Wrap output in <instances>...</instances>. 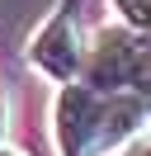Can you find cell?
<instances>
[{
    "instance_id": "5b68a950",
    "label": "cell",
    "mask_w": 151,
    "mask_h": 156,
    "mask_svg": "<svg viewBox=\"0 0 151 156\" xmlns=\"http://www.w3.org/2000/svg\"><path fill=\"white\" fill-rule=\"evenodd\" d=\"M5 128H9V99L0 95V147H5Z\"/></svg>"
},
{
    "instance_id": "7a4b0ae2",
    "label": "cell",
    "mask_w": 151,
    "mask_h": 156,
    "mask_svg": "<svg viewBox=\"0 0 151 156\" xmlns=\"http://www.w3.org/2000/svg\"><path fill=\"white\" fill-rule=\"evenodd\" d=\"M85 57H90V48H85L80 24H76V14L66 5L52 10L43 19V29L28 38V66L38 76H47L52 85H76L85 76Z\"/></svg>"
},
{
    "instance_id": "52a82bcc",
    "label": "cell",
    "mask_w": 151,
    "mask_h": 156,
    "mask_svg": "<svg viewBox=\"0 0 151 156\" xmlns=\"http://www.w3.org/2000/svg\"><path fill=\"white\" fill-rule=\"evenodd\" d=\"M146 114H151V99H146Z\"/></svg>"
},
{
    "instance_id": "8992f818",
    "label": "cell",
    "mask_w": 151,
    "mask_h": 156,
    "mask_svg": "<svg viewBox=\"0 0 151 156\" xmlns=\"http://www.w3.org/2000/svg\"><path fill=\"white\" fill-rule=\"evenodd\" d=\"M0 156H28V151H19V147H0Z\"/></svg>"
},
{
    "instance_id": "3957f363",
    "label": "cell",
    "mask_w": 151,
    "mask_h": 156,
    "mask_svg": "<svg viewBox=\"0 0 151 156\" xmlns=\"http://www.w3.org/2000/svg\"><path fill=\"white\" fill-rule=\"evenodd\" d=\"M123 19H128V29L137 33H151V0H118Z\"/></svg>"
},
{
    "instance_id": "6da1fadb",
    "label": "cell",
    "mask_w": 151,
    "mask_h": 156,
    "mask_svg": "<svg viewBox=\"0 0 151 156\" xmlns=\"http://www.w3.org/2000/svg\"><path fill=\"white\" fill-rule=\"evenodd\" d=\"M142 118H146L142 95H128V90L104 95V90L76 80V85H61V95L52 104V142L61 156H99L109 147L137 137Z\"/></svg>"
},
{
    "instance_id": "277c9868",
    "label": "cell",
    "mask_w": 151,
    "mask_h": 156,
    "mask_svg": "<svg viewBox=\"0 0 151 156\" xmlns=\"http://www.w3.org/2000/svg\"><path fill=\"white\" fill-rule=\"evenodd\" d=\"M123 156H151V133L146 137H132V142L123 147Z\"/></svg>"
}]
</instances>
